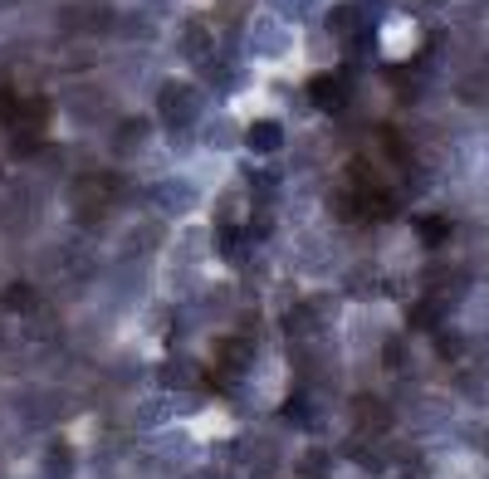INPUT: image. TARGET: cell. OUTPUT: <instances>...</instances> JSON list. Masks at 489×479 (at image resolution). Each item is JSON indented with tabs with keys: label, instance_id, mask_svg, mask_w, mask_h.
Wrapping results in <instances>:
<instances>
[{
	"label": "cell",
	"instance_id": "obj_4",
	"mask_svg": "<svg viewBox=\"0 0 489 479\" xmlns=\"http://www.w3.org/2000/svg\"><path fill=\"white\" fill-rule=\"evenodd\" d=\"M50 474H54V479H64V474H69V450L59 446V440L50 446Z\"/></svg>",
	"mask_w": 489,
	"mask_h": 479
},
{
	"label": "cell",
	"instance_id": "obj_5",
	"mask_svg": "<svg viewBox=\"0 0 489 479\" xmlns=\"http://www.w3.org/2000/svg\"><path fill=\"white\" fill-rule=\"evenodd\" d=\"M5 304H10V308H30V304H34V298H30V284H15V289L5 294Z\"/></svg>",
	"mask_w": 489,
	"mask_h": 479
},
{
	"label": "cell",
	"instance_id": "obj_3",
	"mask_svg": "<svg viewBox=\"0 0 489 479\" xmlns=\"http://www.w3.org/2000/svg\"><path fill=\"white\" fill-rule=\"evenodd\" d=\"M245 142L259 152V157H269V152H279V147H284V123H269V117H265V123L249 127V137H245Z\"/></svg>",
	"mask_w": 489,
	"mask_h": 479
},
{
	"label": "cell",
	"instance_id": "obj_1",
	"mask_svg": "<svg viewBox=\"0 0 489 479\" xmlns=\"http://www.w3.org/2000/svg\"><path fill=\"white\" fill-rule=\"evenodd\" d=\"M157 113H162V123H172V127H186L191 123V93H186V83H162Z\"/></svg>",
	"mask_w": 489,
	"mask_h": 479
},
{
	"label": "cell",
	"instance_id": "obj_2",
	"mask_svg": "<svg viewBox=\"0 0 489 479\" xmlns=\"http://www.w3.org/2000/svg\"><path fill=\"white\" fill-rule=\"evenodd\" d=\"M308 103L324 108V113H338V108H343V79H333V74L314 79V83H308Z\"/></svg>",
	"mask_w": 489,
	"mask_h": 479
}]
</instances>
